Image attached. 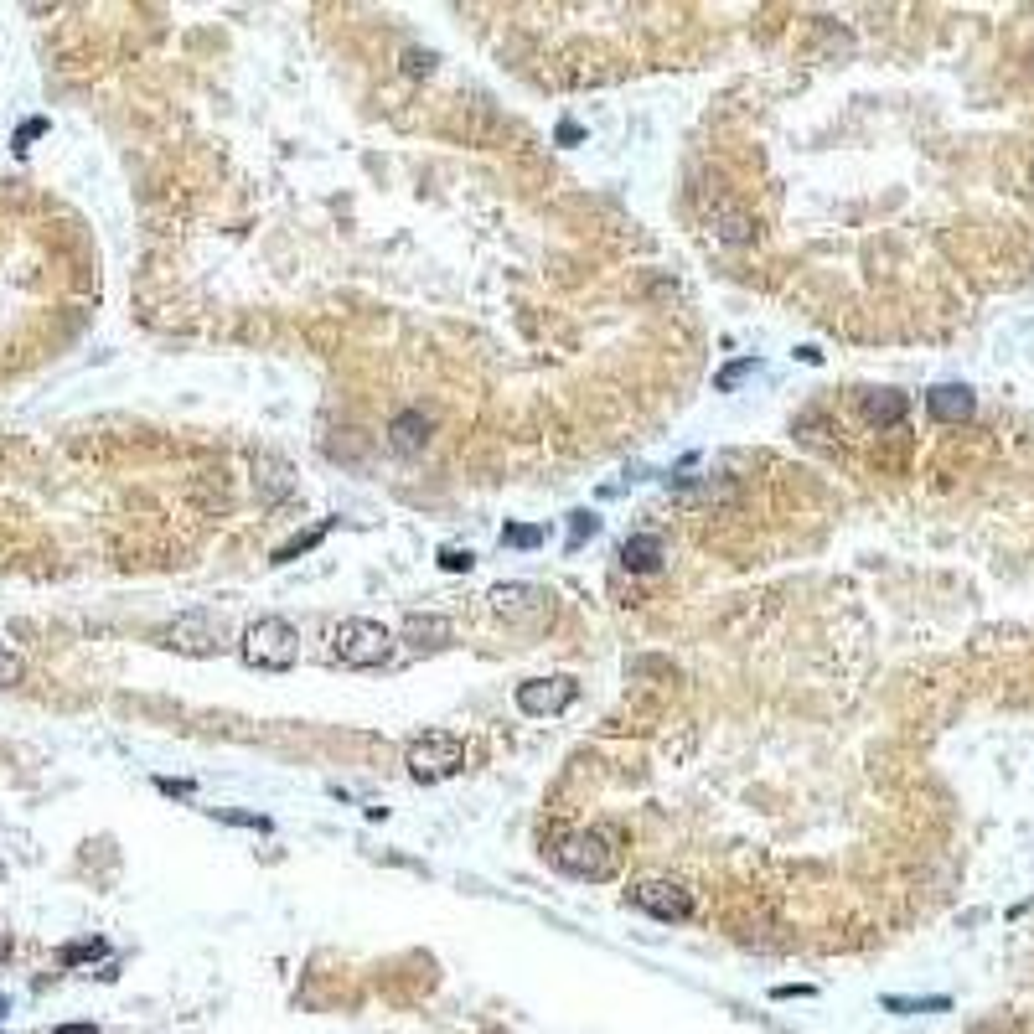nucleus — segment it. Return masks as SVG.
<instances>
[{
	"mask_svg": "<svg viewBox=\"0 0 1034 1034\" xmlns=\"http://www.w3.org/2000/svg\"><path fill=\"white\" fill-rule=\"evenodd\" d=\"M554 869L574 874V879H611L621 864V833L616 828H580L549 848Z\"/></svg>",
	"mask_w": 1034,
	"mask_h": 1034,
	"instance_id": "obj_1",
	"label": "nucleus"
},
{
	"mask_svg": "<svg viewBox=\"0 0 1034 1034\" xmlns=\"http://www.w3.org/2000/svg\"><path fill=\"white\" fill-rule=\"evenodd\" d=\"M238 657L249 667H259V673H290L300 662V631L285 616H259V621L243 626Z\"/></svg>",
	"mask_w": 1034,
	"mask_h": 1034,
	"instance_id": "obj_2",
	"label": "nucleus"
},
{
	"mask_svg": "<svg viewBox=\"0 0 1034 1034\" xmlns=\"http://www.w3.org/2000/svg\"><path fill=\"white\" fill-rule=\"evenodd\" d=\"M388 652H393V636L378 621L347 616V621L331 626V657H337L342 667H383Z\"/></svg>",
	"mask_w": 1034,
	"mask_h": 1034,
	"instance_id": "obj_3",
	"label": "nucleus"
},
{
	"mask_svg": "<svg viewBox=\"0 0 1034 1034\" xmlns=\"http://www.w3.org/2000/svg\"><path fill=\"white\" fill-rule=\"evenodd\" d=\"M404 766L414 781H445L466 766V745L445 735V729H424V735H414L404 745Z\"/></svg>",
	"mask_w": 1034,
	"mask_h": 1034,
	"instance_id": "obj_4",
	"label": "nucleus"
},
{
	"mask_svg": "<svg viewBox=\"0 0 1034 1034\" xmlns=\"http://www.w3.org/2000/svg\"><path fill=\"white\" fill-rule=\"evenodd\" d=\"M161 647L187 652V657H212V652H223V621L207 616V611H192V616H181L161 631Z\"/></svg>",
	"mask_w": 1034,
	"mask_h": 1034,
	"instance_id": "obj_5",
	"label": "nucleus"
},
{
	"mask_svg": "<svg viewBox=\"0 0 1034 1034\" xmlns=\"http://www.w3.org/2000/svg\"><path fill=\"white\" fill-rule=\"evenodd\" d=\"M626 900L636 910H647V916H657V921H688V910H693V895L678 885V879H642V885H631Z\"/></svg>",
	"mask_w": 1034,
	"mask_h": 1034,
	"instance_id": "obj_6",
	"label": "nucleus"
},
{
	"mask_svg": "<svg viewBox=\"0 0 1034 1034\" xmlns=\"http://www.w3.org/2000/svg\"><path fill=\"white\" fill-rule=\"evenodd\" d=\"M574 698H580V683L574 678H528V683H517V709L543 719V714H564Z\"/></svg>",
	"mask_w": 1034,
	"mask_h": 1034,
	"instance_id": "obj_7",
	"label": "nucleus"
},
{
	"mask_svg": "<svg viewBox=\"0 0 1034 1034\" xmlns=\"http://www.w3.org/2000/svg\"><path fill=\"white\" fill-rule=\"evenodd\" d=\"M486 600H492L507 621H543L554 611V595L538 590V585H497Z\"/></svg>",
	"mask_w": 1034,
	"mask_h": 1034,
	"instance_id": "obj_8",
	"label": "nucleus"
},
{
	"mask_svg": "<svg viewBox=\"0 0 1034 1034\" xmlns=\"http://www.w3.org/2000/svg\"><path fill=\"white\" fill-rule=\"evenodd\" d=\"M926 409H931L936 424H962V419H972V409H978V393L967 383H936L926 393Z\"/></svg>",
	"mask_w": 1034,
	"mask_h": 1034,
	"instance_id": "obj_9",
	"label": "nucleus"
},
{
	"mask_svg": "<svg viewBox=\"0 0 1034 1034\" xmlns=\"http://www.w3.org/2000/svg\"><path fill=\"white\" fill-rule=\"evenodd\" d=\"M430 430H435V419L424 409H404V414H393V424H388V445L399 455H419L424 445H430Z\"/></svg>",
	"mask_w": 1034,
	"mask_h": 1034,
	"instance_id": "obj_10",
	"label": "nucleus"
},
{
	"mask_svg": "<svg viewBox=\"0 0 1034 1034\" xmlns=\"http://www.w3.org/2000/svg\"><path fill=\"white\" fill-rule=\"evenodd\" d=\"M905 409H910V399H905V393H895V388H874V393H864V419L879 424V430H895V424L905 419Z\"/></svg>",
	"mask_w": 1034,
	"mask_h": 1034,
	"instance_id": "obj_11",
	"label": "nucleus"
},
{
	"mask_svg": "<svg viewBox=\"0 0 1034 1034\" xmlns=\"http://www.w3.org/2000/svg\"><path fill=\"white\" fill-rule=\"evenodd\" d=\"M621 569H636V574H652L662 569V538L657 533H636L621 543Z\"/></svg>",
	"mask_w": 1034,
	"mask_h": 1034,
	"instance_id": "obj_12",
	"label": "nucleus"
},
{
	"mask_svg": "<svg viewBox=\"0 0 1034 1034\" xmlns=\"http://www.w3.org/2000/svg\"><path fill=\"white\" fill-rule=\"evenodd\" d=\"M404 636H409L414 647H445V642H450V621H445V616H419V611H414V616L404 621Z\"/></svg>",
	"mask_w": 1034,
	"mask_h": 1034,
	"instance_id": "obj_13",
	"label": "nucleus"
},
{
	"mask_svg": "<svg viewBox=\"0 0 1034 1034\" xmlns=\"http://www.w3.org/2000/svg\"><path fill=\"white\" fill-rule=\"evenodd\" d=\"M714 233L724 243H755V223H750V212H740V207H714Z\"/></svg>",
	"mask_w": 1034,
	"mask_h": 1034,
	"instance_id": "obj_14",
	"label": "nucleus"
},
{
	"mask_svg": "<svg viewBox=\"0 0 1034 1034\" xmlns=\"http://www.w3.org/2000/svg\"><path fill=\"white\" fill-rule=\"evenodd\" d=\"M326 533H331V517H321V523H316L311 533H300V538H290V543H285V549H275V559H269V564H290V559H300L306 549H316V543H321Z\"/></svg>",
	"mask_w": 1034,
	"mask_h": 1034,
	"instance_id": "obj_15",
	"label": "nucleus"
},
{
	"mask_svg": "<svg viewBox=\"0 0 1034 1034\" xmlns=\"http://www.w3.org/2000/svg\"><path fill=\"white\" fill-rule=\"evenodd\" d=\"M760 373V362L755 357H740V362H729V368H719L714 373V393H735L745 378H755Z\"/></svg>",
	"mask_w": 1034,
	"mask_h": 1034,
	"instance_id": "obj_16",
	"label": "nucleus"
},
{
	"mask_svg": "<svg viewBox=\"0 0 1034 1034\" xmlns=\"http://www.w3.org/2000/svg\"><path fill=\"white\" fill-rule=\"evenodd\" d=\"M885 1009L890 1014H947L952 1009V998H885Z\"/></svg>",
	"mask_w": 1034,
	"mask_h": 1034,
	"instance_id": "obj_17",
	"label": "nucleus"
},
{
	"mask_svg": "<svg viewBox=\"0 0 1034 1034\" xmlns=\"http://www.w3.org/2000/svg\"><path fill=\"white\" fill-rule=\"evenodd\" d=\"M543 543V528H533V523H507L502 528V549H538Z\"/></svg>",
	"mask_w": 1034,
	"mask_h": 1034,
	"instance_id": "obj_18",
	"label": "nucleus"
},
{
	"mask_svg": "<svg viewBox=\"0 0 1034 1034\" xmlns=\"http://www.w3.org/2000/svg\"><path fill=\"white\" fill-rule=\"evenodd\" d=\"M595 533H600V517H595V512H574V517H569V549H580V543L595 538Z\"/></svg>",
	"mask_w": 1034,
	"mask_h": 1034,
	"instance_id": "obj_19",
	"label": "nucleus"
},
{
	"mask_svg": "<svg viewBox=\"0 0 1034 1034\" xmlns=\"http://www.w3.org/2000/svg\"><path fill=\"white\" fill-rule=\"evenodd\" d=\"M21 678H26V662H21L16 652H6V647H0V688H16Z\"/></svg>",
	"mask_w": 1034,
	"mask_h": 1034,
	"instance_id": "obj_20",
	"label": "nucleus"
},
{
	"mask_svg": "<svg viewBox=\"0 0 1034 1034\" xmlns=\"http://www.w3.org/2000/svg\"><path fill=\"white\" fill-rule=\"evenodd\" d=\"M47 130H52V125H47L42 114H37V119H26V125L16 130V140H11V145H16V156H26V150H32V140H37V135H47Z\"/></svg>",
	"mask_w": 1034,
	"mask_h": 1034,
	"instance_id": "obj_21",
	"label": "nucleus"
},
{
	"mask_svg": "<svg viewBox=\"0 0 1034 1034\" xmlns=\"http://www.w3.org/2000/svg\"><path fill=\"white\" fill-rule=\"evenodd\" d=\"M109 947L104 941H73V947H63V962L73 967V962H94V957H104Z\"/></svg>",
	"mask_w": 1034,
	"mask_h": 1034,
	"instance_id": "obj_22",
	"label": "nucleus"
},
{
	"mask_svg": "<svg viewBox=\"0 0 1034 1034\" xmlns=\"http://www.w3.org/2000/svg\"><path fill=\"white\" fill-rule=\"evenodd\" d=\"M471 564H476L471 549H440V569H445V574H466Z\"/></svg>",
	"mask_w": 1034,
	"mask_h": 1034,
	"instance_id": "obj_23",
	"label": "nucleus"
},
{
	"mask_svg": "<svg viewBox=\"0 0 1034 1034\" xmlns=\"http://www.w3.org/2000/svg\"><path fill=\"white\" fill-rule=\"evenodd\" d=\"M430 68H435V57H430V52H419V47H409V52H404V73H409V78L430 73Z\"/></svg>",
	"mask_w": 1034,
	"mask_h": 1034,
	"instance_id": "obj_24",
	"label": "nucleus"
},
{
	"mask_svg": "<svg viewBox=\"0 0 1034 1034\" xmlns=\"http://www.w3.org/2000/svg\"><path fill=\"white\" fill-rule=\"evenodd\" d=\"M52 1034H99V1024H57Z\"/></svg>",
	"mask_w": 1034,
	"mask_h": 1034,
	"instance_id": "obj_25",
	"label": "nucleus"
},
{
	"mask_svg": "<svg viewBox=\"0 0 1034 1034\" xmlns=\"http://www.w3.org/2000/svg\"><path fill=\"white\" fill-rule=\"evenodd\" d=\"M6 1014H11V998H6V993H0V1024H6Z\"/></svg>",
	"mask_w": 1034,
	"mask_h": 1034,
	"instance_id": "obj_26",
	"label": "nucleus"
}]
</instances>
